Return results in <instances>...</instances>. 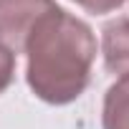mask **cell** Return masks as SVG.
<instances>
[{
    "label": "cell",
    "instance_id": "2",
    "mask_svg": "<svg viewBox=\"0 0 129 129\" xmlns=\"http://www.w3.org/2000/svg\"><path fill=\"white\" fill-rule=\"evenodd\" d=\"M56 8V0H0V43L23 53L36 23Z\"/></svg>",
    "mask_w": 129,
    "mask_h": 129
},
{
    "label": "cell",
    "instance_id": "5",
    "mask_svg": "<svg viewBox=\"0 0 129 129\" xmlns=\"http://www.w3.org/2000/svg\"><path fill=\"white\" fill-rule=\"evenodd\" d=\"M15 76V53L0 43V94H3Z\"/></svg>",
    "mask_w": 129,
    "mask_h": 129
},
{
    "label": "cell",
    "instance_id": "3",
    "mask_svg": "<svg viewBox=\"0 0 129 129\" xmlns=\"http://www.w3.org/2000/svg\"><path fill=\"white\" fill-rule=\"evenodd\" d=\"M104 66L114 76H129V18L109 20L101 28Z\"/></svg>",
    "mask_w": 129,
    "mask_h": 129
},
{
    "label": "cell",
    "instance_id": "6",
    "mask_svg": "<svg viewBox=\"0 0 129 129\" xmlns=\"http://www.w3.org/2000/svg\"><path fill=\"white\" fill-rule=\"evenodd\" d=\"M76 5H81L84 10L94 13V15H104V13H111L116 8L124 5V0H74Z\"/></svg>",
    "mask_w": 129,
    "mask_h": 129
},
{
    "label": "cell",
    "instance_id": "1",
    "mask_svg": "<svg viewBox=\"0 0 129 129\" xmlns=\"http://www.w3.org/2000/svg\"><path fill=\"white\" fill-rule=\"evenodd\" d=\"M23 53L28 56L30 91L46 104L63 106L76 101L91 81L96 36L89 23L58 5L36 23Z\"/></svg>",
    "mask_w": 129,
    "mask_h": 129
},
{
    "label": "cell",
    "instance_id": "4",
    "mask_svg": "<svg viewBox=\"0 0 129 129\" xmlns=\"http://www.w3.org/2000/svg\"><path fill=\"white\" fill-rule=\"evenodd\" d=\"M104 129H129V76H121L104 94Z\"/></svg>",
    "mask_w": 129,
    "mask_h": 129
}]
</instances>
